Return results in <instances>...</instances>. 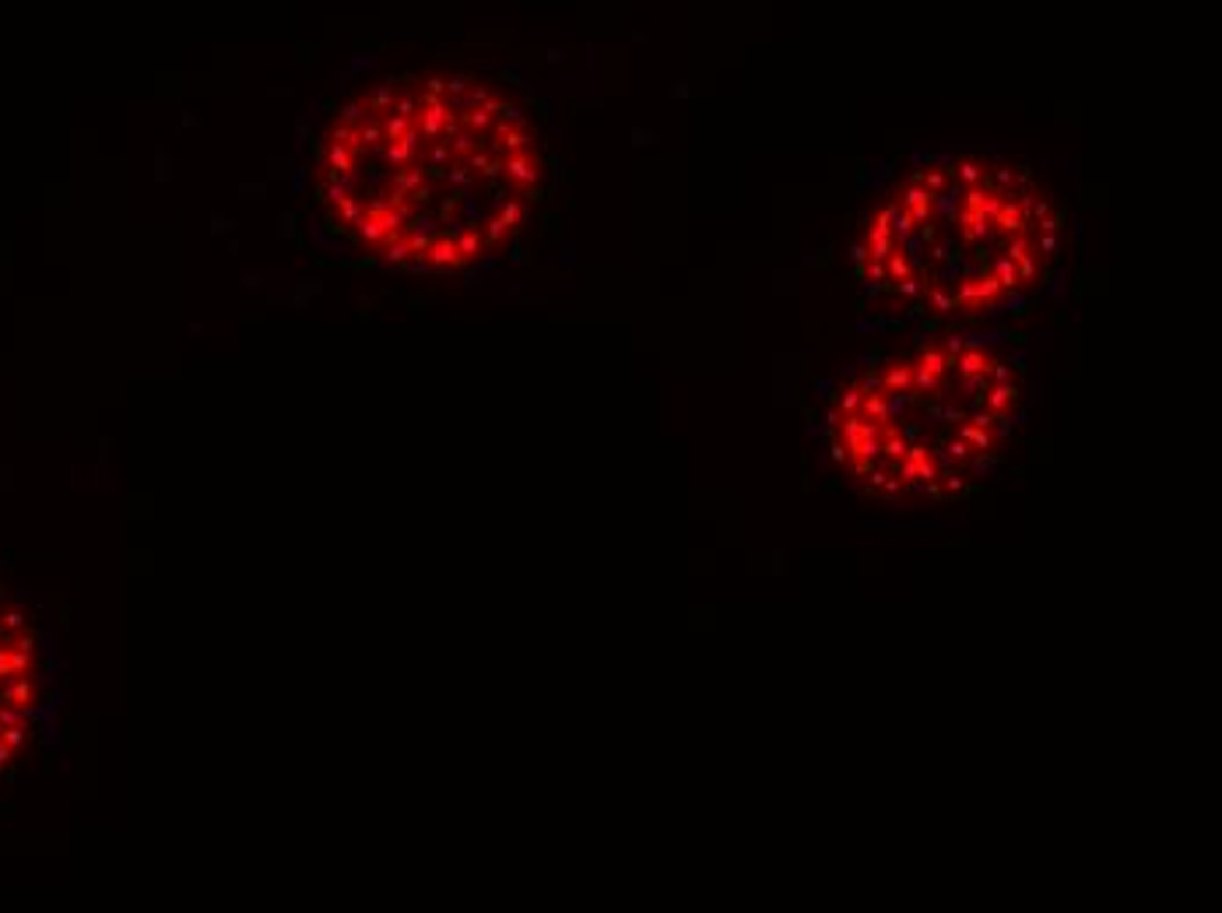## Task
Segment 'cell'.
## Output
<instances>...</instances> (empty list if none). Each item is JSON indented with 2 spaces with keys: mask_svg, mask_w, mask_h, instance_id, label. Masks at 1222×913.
Returning a JSON list of instances; mask_svg holds the SVG:
<instances>
[{
  "mask_svg": "<svg viewBox=\"0 0 1222 913\" xmlns=\"http://www.w3.org/2000/svg\"><path fill=\"white\" fill-rule=\"evenodd\" d=\"M43 716L39 632L0 586V773L14 762Z\"/></svg>",
  "mask_w": 1222,
  "mask_h": 913,
  "instance_id": "cell-4",
  "label": "cell"
},
{
  "mask_svg": "<svg viewBox=\"0 0 1222 913\" xmlns=\"http://www.w3.org/2000/svg\"><path fill=\"white\" fill-rule=\"evenodd\" d=\"M1071 218L1030 158L935 149L878 179L851 239L865 331H1005L1065 282Z\"/></svg>",
  "mask_w": 1222,
  "mask_h": 913,
  "instance_id": "cell-2",
  "label": "cell"
},
{
  "mask_svg": "<svg viewBox=\"0 0 1222 913\" xmlns=\"http://www.w3.org/2000/svg\"><path fill=\"white\" fill-rule=\"evenodd\" d=\"M1033 404V358L1008 331L889 334L819 387L811 447L861 499L949 507L1001 475Z\"/></svg>",
  "mask_w": 1222,
  "mask_h": 913,
  "instance_id": "cell-3",
  "label": "cell"
},
{
  "mask_svg": "<svg viewBox=\"0 0 1222 913\" xmlns=\"http://www.w3.org/2000/svg\"><path fill=\"white\" fill-rule=\"evenodd\" d=\"M556 183L545 112L499 71L383 78L317 141L313 201L328 233L372 264L475 274L507 260Z\"/></svg>",
  "mask_w": 1222,
  "mask_h": 913,
  "instance_id": "cell-1",
  "label": "cell"
}]
</instances>
